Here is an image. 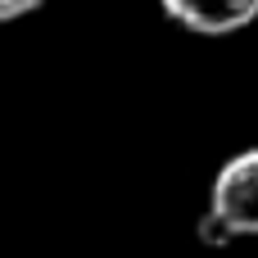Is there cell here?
Segmentation results:
<instances>
[{"mask_svg":"<svg viewBox=\"0 0 258 258\" xmlns=\"http://www.w3.org/2000/svg\"><path fill=\"white\" fill-rule=\"evenodd\" d=\"M231 240L258 236V145L231 154L209 186V209H204Z\"/></svg>","mask_w":258,"mask_h":258,"instance_id":"obj_1","label":"cell"},{"mask_svg":"<svg viewBox=\"0 0 258 258\" xmlns=\"http://www.w3.org/2000/svg\"><path fill=\"white\" fill-rule=\"evenodd\" d=\"M159 9L195 36H231L258 23V0H159Z\"/></svg>","mask_w":258,"mask_h":258,"instance_id":"obj_2","label":"cell"},{"mask_svg":"<svg viewBox=\"0 0 258 258\" xmlns=\"http://www.w3.org/2000/svg\"><path fill=\"white\" fill-rule=\"evenodd\" d=\"M45 5H50V0H0V23H18V18L45 9Z\"/></svg>","mask_w":258,"mask_h":258,"instance_id":"obj_3","label":"cell"}]
</instances>
